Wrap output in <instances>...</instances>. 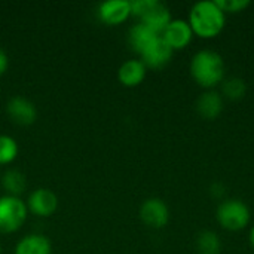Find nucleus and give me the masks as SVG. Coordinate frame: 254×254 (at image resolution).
Segmentation results:
<instances>
[{
    "label": "nucleus",
    "mask_w": 254,
    "mask_h": 254,
    "mask_svg": "<svg viewBox=\"0 0 254 254\" xmlns=\"http://www.w3.org/2000/svg\"><path fill=\"white\" fill-rule=\"evenodd\" d=\"M159 36L161 34L155 33L153 30H150L144 24L137 22L128 31V43L135 54L141 55Z\"/></svg>",
    "instance_id": "obj_15"
},
{
    "label": "nucleus",
    "mask_w": 254,
    "mask_h": 254,
    "mask_svg": "<svg viewBox=\"0 0 254 254\" xmlns=\"http://www.w3.org/2000/svg\"><path fill=\"white\" fill-rule=\"evenodd\" d=\"M249 241H250L252 247L254 249V225L250 228V232H249Z\"/></svg>",
    "instance_id": "obj_23"
},
{
    "label": "nucleus",
    "mask_w": 254,
    "mask_h": 254,
    "mask_svg": "<svg viewBox=\"0 0 254 254\" xmlns=\"http://www.w3.org/2000/svg\"><path fill=\"white\" fill-rule=\"evenodd\" d=\"M216 220L228 232H240L250 225L252 211L249 205L238 198H226L216 208Z\"/></svg>",
    "instance_id": "obj_4"
},
{
    "label": "nucleus",
    "mask_w": 254,
    "mask_h": 254,
    "mask_svg": "<svg viewBox=\"0 0 254 254\" xmlns=\"http://www.w3.org/2000/svg\"><path fill=\"white\" fill-rule=\"evenodd\" d=\"M28 214H33L40 219L51 217L60 205L58 196L54 190L48 188H37L30 192V195L25 199Z\"/></svg>",
    "instance_id": "obj_6"
},
{
    "label": "nucleus",
    "mask_w": 254,
    "mask_h": 254,
    "mask_svg": "<svg viewBox=\"0 0 254 254\" xmlns=\"http://www.w3.org/2000/svg\"><path fill=\"white\" fill-rule=\"evenodd\" d=\"M174 51L164 42V39L159 36L141 55L140 60L143 61V64L147 68L152 70H159L164 68L167 64H170V61L173 60Z\"/></svg>",
    "instance_id": "obj_11"
},
{
    "label": "nucleus",
    "mask_w": 254,
    "mask_h": 254,
    "mask_svg": "<svg viewBox=\"0 0 254 254\" xmlns=\"http://www.w3.org/2000/svg\"><path fill=\"white\" fill-rule=\"evenodd\" d=\"M9 68V57L3 48H0V76H3Z\"/></svg>",
    "instance_id": "obj_22"
},
{
    "label": "nucleus",
    "mask_w": 254,
    "mask_h": 254,
    "mask_svg": "<svg viewBox=\"0 0 254 254\" xmlns=\"http://www.w3.org/2000/svg\"><path fill=\"white\" fill-rule=\"evenodd\" d=\"M131 13L155 33L161 34L171 22V10L159 0H131Z\"/></svg>",
    "instance_id": "obj_3"
},
{
    "label": "nucleus",
    "mask_w": 254,
    "mask_h": 254,
    "mask_svg": "<svg viewBox=\"0 0 254 254\" xmlns=\"http://www.w3.org/2000/svg\"><path fill=\"white\" fill-rule=\"evenodd\" d=\"M140 220L150 229H162L170 222V208L161 198H147L138 210Z\"/></svg>",
    "instance_id": "obj_7"
},
{
    "label": "nucleus",
    "mask_w": 254,
    "mask_h": 254,
    "mask_svg": "<svg viewBox=\"0 0 254 254\" xmlns=\"http://www.w3.org/2000/svg\"><path fill=\"white\" fill-rule=\"evenodd\" d=\"M28 210L22 198L1 195L0 196V234L10 235L18 232L27 222Z\"/></svg>",
    "instance_id": "obj_5"
},
{
    "label": "nucleus",
    "mask_w": 254,
    "mask_h": 254,
    "mask_svg": "<svg viewBox=\"0 0 254 254\" xmlns=\"http://www.w3.org/2000/svg\"><path fill=\"white\" fill-rule=\"evenodd\" d=\"M19 153L18 141L7 134H0V167L15 162Z\"/></svg>",
    "instance_id": "obj_19"
},
{
    "label": "nucleus",
    "mask_w": 254,
    "mask_h": 254,
    "mask_svg": "<svg viewBox=\"0 0 254 254\" xmlns=\"http://www.w3.org/2000/svg\"><path fill=\"white\" fill-rule=\"evenodd\" d=\"M195 109L202 119L214 121L222 115L225 109V100L217 89H208V91H204L196 98Z\"/></svg>",
    "instance_id": "obj_12"
},
{
    "label": "nucleus",
    "mask_w": 254,
    "mask_h": 254,
    "mask_svg": "<svg viewBox=\"0 0 254 254\" xmlns=\"http://www.w3.org/2000/svg\"><path fill=\"white\" fill-rule=\"evenodd\" d=\"M189 71L193 82L204 91L216 89L226 77V64L223 57L213 49H201L193 54Z\"/></svg>",
    "instance_id": "obj_1"
},
{
    "label": "nucleus",
    "mask_w": 254,
    "mask_h": 254,
    "mask_svg": "<svg viewBox=\"0 0 254 254\" xmlns=\"http://www.w3.org/2000/svg\"><path fill=\"white\" fill-rule=\"evenodd\" d=\"M98 19L110 27H116L124 24L132 16L131 13V1L129 0H106L97 7Z\"/></svg>",
    "instance_id": "obj_9"
},
{
    "label": "nucleus",
    "mask_w": 254,
    "mask_h": 254,
    "mask_svg": "<svg viewBox=\"0 0 254 254\" xmlns=\"http://www.w3.org/2000/svg\"><path fill=\"white\" fill-rule=\"evenodd\" d=\"M208 193H210V196H211L213 199L222 202L223 199H226V198H225V196H226V186H225L223 183H220V182H214V183L210 185Z\"/></svg>",
    "instance_id": "obj_21"
},
{
    "label": "nucleus",
    "mask_w": 254,
    "mask_h": 254,
    "mask_svg": "<svg viewBox=\"0 0 254 254\" xmlns=\"http://www.w3.org/2000/svg\"><path fill=\"white\" fill-rule=\"evenodd\" d=\"M0 254H1V244H0Z\"/></svg>",
    "instance_id": "obj_24"
},
{
    "label": "nucleus",
    "mask_w": 254,
    "mask_h": 254,
    "mask_svg": "<svg viewBox=\"0 0 254 254\" xmlns=\"http://www.w3.org/2000/svg\"><path fill=\"white\" fill-rule=\"evenodd\" d=\"M188 22L195 36L201 39H214L225 30L226 13L216 0H202L190 7Z\"/></svg>",
    "instance_id": "obj_2"
},
{
    "label": "nucleus",
    "mask_w": 254,
    "mask_h": 254,
    "mask_svg": "<svg viewBox=\"0 0 254 254\" xmlns=\"http://www.w3.org/2000/svg\"><path fill=\"white\" fill-rule=\"evenodd\" d=\"M13 254H52V243L43 234H27L15 244Z\"/></svg>",
    "instance_id": "obj_14"
},
{
    "label": "nucleus",
    "mask_w": 254,
    "mask_h": 254,
    "mask_svg": "<svg viewBox=\"0 0 254 254\" xmlns=\"http://www.w3.org/2000/svg\"><path fill=\"white\" fill-rule=\"evenodd\" d=\"M6 115L13 124L19 127H28L33 125L37 119V107L28 98L15 95L6 103Z\"/></svg>",
    "instance_id": "obj_10"
},
{
    "label": "nucleus",
    "mask_w": 254,
    "mask_h": 254,
    "mask_svg": "<svg viewBox=\"0 0 254 254\" xmlns=\"http://www.w3.org/2000/svg\"><path fill=\"white\" fill-rule=\"evenodd\" d=\"M226 15H237L247 10L252 4L250 0H216Z\"/></svg>",
    "instance_id": "obj_20"
},
{
    "label": "nucleus",
    "mask_w": 254,
    "mask_h": 254,
    "mask_svg": "<svg viewBox=\"0 0 254 254\" xmlns=\"http://www.w3.org/2000/svg\"><path fill=\"white\" fill-rule=\"evenodd\" d=\"M0 185L4 190V195L21 198V195L27 189V179H25V174L21 173L19 170L7 168L0 176Z\"/></svg>",
    "instance_id": "obj_16"
},
{
    "label": "nucleus",
    "mask_w": 254,
    "mask_h": 254,
    "mask_svg": "<svg viewBox=\"0 0 254 254\" xmlns=\"http://www.w3.org/2000/svg\"><path fill=\"white\" fill-rule=\"evenodd\" d=\"M147 76V67L140 58L124 61L118 68V80L127 88H135L143 83Z\"/></svg>",
    "instance_id": "obj_13"
},
{
    "label": "nucleus",
    "mask_w": 254,
    "mask_h": 254,
    "mask_svg": "<svg viewBox=\"0 0 254 254\" xmlns=\"http://www.w3.org/2000/svg\"><path fill=\"white\" fill-rule=\"evenodd\" d=\"M195 247H196L198 254H220L222 253V240L214 231L205 229L198 234Z\"/></svg>",
    "instance_id": "obj_18"
},
{
    "label": "nucleus",
    "mask_w": 254,
    "mask_h": 254,
    "mask_svg": "<svg viewBox=\"0 0 254 254\" xmlns=\"http://www.w3.org/2000/svg\"><path fill=\"white\" fill-rule=\"evenodd\" d=\"M223 100L228 101H240L246 97L247 94V83L244 79L238 76L232 77H225V80L220 83V91Z\"/></svg>",
    "instance_id": "obj_17"
},
{
    "label": "nucleus",
    "mask_w": 254,
    "mask_h": 254,
    "mask_svg": "<svg viewBox=\"0 0 254 254\" xmlns=\"http://www.w3.org/2000/svg\"><path fill=\"white\" fill-rule=\"evenodd\" d=\"M161 37L164 42L176 52L188 48L195 37L188 19L182 18H173L171 22L165 27V30L161 33Z\"/></svg>",
    "instance_id": "obj_8"
}]
</instances>
